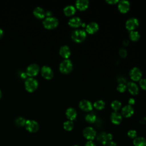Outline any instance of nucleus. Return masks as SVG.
<instances>
[{
    "label": "nucleus",
    "instance_id": "f257e3e1",
    "mask_svg": "<svg viewBox=\"0 0 146 146\" xmlns=\"http://www.w3.org/2000/svg\"><path fill=\"white\" fill-rule=\"evenodd\" d=\"M87 36L86 31L82 29H76L71 33L72 39L77 43H80L84 41Z\"/></svg>",
    "mask_w": 146,
    "mask_h": 146
},
{
    "label": "nucleus",
    "instance_id": "f03ea898",
    "mask_svg": "<svg viewBox=\"0 0 146 146\" xmlns=\"http://www.w3.org/2000/svg\"><path fill=\"white\" fill-rule=\"evenodd\" d=\"M73 68V64L71 60L65 59L62 60L59 64V70L62 73L68 74L70 72Z\"/></svg>",
    "mask_w": 146,
    "mask_h": 146
},
{
    "label": "nucleus",
    "instance_id": "7ed1b4c3",
    "mask_svg": "<svg viewBox=\"0 0 146 146\" xmlns=\"http://www.w3.org/2000/svg\"><path fill=\"white\" fill-rule=\"evenodd\" d=\"M25 87L27 91L33 92L38 88V82L37 80L33 78H29L25 80Z\"/></svg>",
    "mask_w": 146,
    "mask_h": 146
},
{
    "label": "nucleus",
    "instance_id": "20e7f679",
    "mask_svg": "<svg viewBox=\"0 0 146 146\" xmlns=\"http://www.w3.org/2000/svg\"><path fill=\"white\" fill-rule=\"evenodd\" d=\"M58 19L54 17H46L43 21V25L47 29H53L58 26Z\"/></svg>",
    "mask_w": 146,
    "mask_h": 146
},
{
    "label": "nucleus",
    "instance_id": "39448f33",
    "mask_svg": "<svg viewBox=\"0 0 146 146\" xmlns=\"http://www.w3.org/2000/svg\"><path fill=\"white\" fill-rule=\"evenodd\" d=\"M112 135L110 133H107L105 132H102L100 133L97 136L98 141L103 145H106L108 142L112 141Z\"/></svg>",
    "mask_w": 146,
    "mask_h": 146
},
{
    "label": "nucleus",
    "instance_id": "423d86ee",
    "mask_svg": "<svg viewBox=\"0 0 146 146\" xmlns=\"http://www.w3.org/2000/svg\"><path fill=\"white\" fill-rule=\"evenodd\" d=\"M25 127L26 130L29 132L35 133L36 132L39 128L38 122L34 120H27L25 124Z\"/></svg>",
    "mask_w": 146,
    "mask_h": 146
},
{
    "label": "nucleus",
    "instance_id": "0eeeda50",
    "mask_svg": "<svg viewBox=\"0 0 146 146\" xmlns=\"http://www.w3.org/2000/svg\"><path fill=\"white\" fill-rule=\"evenodd\" d=\"M83 135L88 140H92L96 136V132L92 127H87L83 129Z\"/></svg>",
    "mask_w": 146,
    "mask_h": 146
},
{
    "label": "nucleus",
    "instance_id": "6e6552de",
    "mask_svg": "<svg viewBox=\"0 0 146 146\" xmlns=\"http://www.w3.org/2000/svg\"><path fill=\"white\" fill-rule=\"evenodd\" d=\"M39 72V67L37 64L33 63L30 64L26 68V74L27 76L32 78L36 76Z\"/></svg>",
    "mask_w": 146,
    "mask_h": 146
},
{
    "label": "nucleus",
    "instance_id": "1a4fd4ad",
    "mask_svg": "<svg viewBox=\"0 0 146 146\" xmlns=\"http://www.w3.org/2000/svg\"><path fill=\"white\" fill-rule=\"evenodd\" d=\"M129 76L133 80L138 81L141 78L142 71L139 68L137 67H134L130 70Z\"/></svg>",
    "mask_w": 146,
    "mask_h": 146
},
{
    "label": "nucleus",
    "instance_id": "9d476101",
    "mask_svg": "<svg viewBox=\"0 0 146 146\" xmlns=\"http://www.w3.org/2000/svg\"><path fill=\"white\" fill-rule=\"evenodd\" d=\"M139 25V20L135 17H132L127 20L125 22V27L129 31L134 30Z\"/></svg>",
    "mask_w": 146,
    "mask_h": 146
},
{
    "label": "nucleus",
    "instance_id": "9b49d317",
    "mask_svg": "<svg viewBox=\"0 0 146 146\" xmlns=\"http://www.w3.org/2000/svg\"><path fill=\"white\" fill-rule=\"evenodd\" d=\"M42 76L46 79L49 80L52 78L54 73L52 69L47 66H43L41 68Z\"/></svg>",
    "mask_w": 146,
    "mask_h": 146
},
{
    "label": "nucleus",
    "instance_id": "f8f14e48",
    "mask_svg": "<svg viewBox=\"0 0 146 146\" xmlns=\"http://www.w3.org/2000/svg\"><path fill=\"white\" fill-rule=\"evenodd\" d=\"M117 7H118L119 10L121 13H125L129 10L130 7V3L128 1H126V0L120 1L118 2Z\"/></svg>",
    "mask_w": 146,
    "mask_h": 146
},
{
    "label": "nucleus",
    "instance_id": "ddd939ff",
    "mask_svg": "<svg viewBox=\"0 0 146 146\" xmlns=\"http://www.w3.org/2000/svg\"><path fill=\"white\" fill-rule=\"evenodd\" d=\"M134 113V110L132 106L126 105L121 109V115L125 117H131Z\"/></svg>",
    "mask_w": 146,
    "mask_h": 146
},
{
    "label": "nucleus",
    "instance_id": "4468645a",
    "mask_svg": "<svg viewBox=\"0 0 146 146\" xmlns=\"http://www.w3.org/2000/svg\"><path fill=\"white\" fill-rule=\"evenodd\" d=\"M79 107L84 111H90L92 109V103L88 100H82L79 103Z\"/></svg>",
    "mask_w": 146,
    "mask_h": 146
},
{
    "label": "nucleus",
    "instance_id": "2eb2a0df",
    "mask_svg": "<svg viewBox=\"0 0 146 146\" xmlns=\"http://www.w3.org/2000/svg\"><path fill=\"white\" fill-rule=\"evenodd\" d=\"M99 29V25L95 22H91L89 23L86 27V31L88 34H94L96 33Z\"/></svg>",
    "mask_w": 146,
    "mask_h": 146
},
{
    "label": "nucleus",
    "instance_id": "dca6fc26",
    "mask_svg": "<svg viewBox=\"0 0 146 146\" xmlns=\"http://www.w3.org/2000/svg\"><path fill=\"white\" fill-rule=\"evenodd\" d=\"M59 54L64 59H68L71 55V50L67 45H63L59 48Z\"/></svg>",
    "mask_w": 146,
    "mask_h": 146
},
{
    "label": "nucleus",
    "instance_id": "f3484780",
    "mask_svg": "<svg viewBox=\"0 0 146 146\" xmlns=\"http://www.w3.org/2000/svg\"><path fill=\"white\" fill-rule=\"evenodd\" d=\"M110 119L114 124H119L122 121V116L117 111H114L111 113Z\"/></svg>",
    "mask_w": 146,
    "mask_h": 146
},
{
    "label": "nucleus",
    "instance_id": "a211bd4d",
    "mask_svg": "<svg viewBox=\"0 0 146 146\" xmlns=\"http://www.w3.org/2000/svg\"><path fill=\"white\" fill-rule=\"evenodd\" d=\"M127 87L129 92L132 95H136L139 92V87L137 85L133 82H129L127 83Z\"/></svg>",
    "mask_w": 146,
    "mask_h": 146
},
{
    "label": "nucleus",
    "instance_id": "6ab92c4d",
    "mask_svg": "<svg viewBox=\"0 0 146 146\" xmlns=\"http://www.w3.org/2000/svg\"><path fill=\"white\" fill-rule=\"evenodd\" d=\"M34 15L38 19H43L46 16V12L43 8L40 7H36L33 10Z\"/></svg>",
    "mask_w": 146,
    "mask_h": 146
},
{
    "label": "nucleus",
    "instance_id": "aec40b11",
    "mask_svg": "<svg viewBox=\"0 0 146 146\" xmlns=\"http://www.w3.org/2000/svg\"><path fill=\"white\" fill-rule=\"evenodd\" d=\"M89 2L88 0H78L75 2L76 7L79 10H84L88 7Z\"/></svg>",
    "mask_w": 146,
    "mask_h": 146
},
{
    "label": "nucleus",
    "instance_id": "412c9836",
    "mask_svg": "<svg viewBox=\"0 0 146 146\" xmlns=\"http://www.w3.org/2000/svg\"><path fill=\"white\" fill-rule=\"evenodd\" d=\"M68 25L72 27H78L82 25V20L78 17H74L69 19Z\"/></svg>",
    "mask_w": 146,
    "mask_h": 146
},
{
    "label": "nucleus",
    "instance_id": "4be33fe9",
    "mask_svg": "<svg viewBox=\"0 0 146 146\" xmlns=\"http://www.w3.org/2000/svg\"><path fill=\"white\" fill-rule=\"evenodd\" d=\"M66 115L69 120L72 121L74 120L77 116V112L75 108L72 107H70L66 110Z\"/></svg>",
    "mask_w": 146,
    "mask_h": 146
},
{
    "label": "nucleus",
    "instance_id": "5701e85b",
    "mask_svg": "<svg viewBox=\"0 0 146 146\" xmlns=\"http://www.w3.org/2000/svg\"><path fill=\"white\" fill-rule=\"evenodd\" d=\"M133 144L135 146H146V139L143 137H136L133 139Z\"/></svg>",
    "mask_w": 146,
    "mask_h": 146
},
{
    "label": "nucleus",
    "instance_id": "b1692460",
    "mask_svg": "<svg viewBox=\"0 0 146 146\" xmlns=\"http://www.w3.org/2000/svg\"><path fill=\"white\" fill-rule=\"evenodd\" d=\"M75 11V7L72 5H67L63 9L64 14L67 16L72 15L73 14H74Z\"/></svg>",
    "mask_w": 146,
    "mask_h": 146
},
{
    "label": "nucleus",
    "instance_id": "393cba45",
    "mask_svg": "<svg viewBox=\"0 0 146 146\" xmlns=\"http://www.w3.org/2000/svg\"><path fill=\"white\" fill-rule=\"evenodd\" d=\"M105 102L103 100H98L94 103V107L99 110H103L105 107Z\"/></svg>",
    "mask_w": 146,
    "mask_h": 146
},
{
    "label": "nucleus",
    "instance_id": "a878e982",
    "mask_svg": "<svg viewBox=\"0 0 146 146\" xmlns=\"http://www.w3.org/2000/svg\"><path fill=\"white\" fill-rule=\"evenodd\" d=\"M129 36L131 40L133 41H137L140 38V34L139 33L138 31L135 30L131 31L129 33Z\"/></svg>",
    "mask_w": 146,
    "mask_h": 146
},
{
    "label": "nucleus",
    "instance_id": "bb28decb",
    "mask_svg": "<svg viewBox=\"0 0 146 146\" xmlns=\"http://www.w3.org/2000/svg\"><path fill=\"white\" fill-rule=\"evenodd\" d=\"M74 123L71 120H67L66 121L63 123V128L66 131H71L74 128Z\"/></svg>",
    "mask_w": 146,
    "mask_h": 146
},
{
    "label": "nucleus",
    "instance_id": "cd10ccee",
    "mask_svg": "<svg viewBox=\"0 0 146 146\" xmlns=\"http://www.w3.org/2000/svg\"><path fill=\"white\" fill-rule=\"evenodd\" d=\"M111 106L115 111H117L121 108V103L118 100H115L111 103Z\"/></svg>",
    "mask_w": 146,
    "mask_h": 146
},
{
    "label": "nucleus",
    "instance_id": "c85d7f7f",
    "mask_svg": "<svg viewBox=\"0 0 146 146\" xmlns=\"http://www.w3.org/2000/svg\"><path fill=\"white\" fill-rule=\"evenodd\" d=\"M85 119L89 123H94L96 120V116L93 113H90L86 116Z\"/></svg>",
    "mask_w": 146,
    "mask_h": 146
},
{
    "label": "nucleus",
    "instance_id": "c756f323",
    "mask_svg": "<svg viewBox=\"0 0 146 146\" xmlns=\"http://www.w3.org/2000/svg\"><path fill=\"white\" fill-rule=\"evenodd\" d=\"M26 122V120L23 117H18L15 120V124L18 127L25 126Z\"/></svg>",
    "mask_w": 146,
    "mask_h": 146
},
{
    "label": "nucleus",
    "instance_id": "7c9ffc66",
    "mask_svg": "<svg viewBox=\"0 0 146 146\" xmlns=\"http://www.w3.org/2000/svg\"><path fill=\"white\" fill-rule=\"evenodd\" d=\"M126 88L127 86L124 83H119L116 87L117 90L120 92H124L126 90Z\"/></svg>",
    "mask_w": 146,
    "mask_h": 146
},
{
    "label": "nucleus",
    "instance_id": "2f4dec72",
    "mask_svg": "<svg viewBox=\"0 0 146 146\" xmlns=\"http://www.w3.org/2000/svg\"><path fill=\"white\" fill-rule=\"evenodd\" d=\"M127 135L129 137H130L131 139H135L136 137L137 136V132L134 129H130L127 132Z\"/></svg>",
    "mask_w": 146,
    "mask_h": 146
},
{
    "label": "nucleus",
    "instance_id": "473e14b6",
    "mask_svg": "<svg viewBox=\"0 0 146 146\" xmlns=\"http://www.w3.org/2000/svg\"><path fill=\"white\" fill-rule=\"evenodd\" d=\"M119 54L121 57L125 58L127 56L128 53H127V51L125 48H120L119 51Z\"/></svg>",
    "mask_w": 146,
    "mask_h": 146
},
{
    "label": "nucleus",
    "instance_id": "72a5a7b5",
    "mask_svg": "<svg viewBox=\"0 0 146 146\" xmlns=\"http://www.w3.org/2000/svg\"><path fill=\"white\" fill-rule=\"evenodd\" d=\"M139 84L142 89L146 90V79H141L139 81Z\"/></svg>",
    "mask_w": 146,
    "mask_h": 146
},
{
    "label": "nucleus",
    "instance_id": "f704fd0d",
    "mask_svg": "<svg viewBox=\"0 0 146 146\" xmlns=\"http://www.w3.org/2000/svg\"><path fill=\"white\" fill-rule=\"evenodd\" d=\"M85 146H96V144L92 140H88L86 143Z\"/></svg>",
    "mask_w": 146,
    "mask_h": 146
},
{
    "label": "nucleus",
    "instance_id": "c9c22d12",
    "mask_svg": "<svg viewBox=\"0 0 146 146\" xmlns=\"http://www.w3.org/2000/svg\"><path fill=\"white\" fill-rule=\"evenodd\" d=\"M106 2H107L109 4L113 5V4H115L117 2H119V1H117V0H106Z\"/></svg>",
    "mask_w": 146,
    "mask_h": 146
},
{
    "label": "nucleus",
    "instance_id": "e433bc0d",
    "mask_svg": "<svg viewBox=\"0 0 146 146\" xmlns=\"http://www.w3.org/2000/svg\"><path fill=\"white\" fill-rule=\"evenodd\" d=\"M105 146H117L116 145V143L113 141H111L110 142H108V143H107Z\"/></svg>",
    "mask_w": 146,
    "mask_h": 146
},
{
    "label": "nucleus",
    "instance_id": "4c0bfd02",
    "mask_svg": "<svg viewBox=\"0 0 146 146\" xmlns=\"http://www.w3.org/2000/svg\"><path fill=\"white\" fill-rule=\"evenodd\" d=\"M135 103V99H134L133 98H131L129 99V100H128L129 105L132 106V105L134 104Z\"/></svg>",
    "mask_w": 146,
    "mask_h": 146
},
{
    "label": "nucleus",
    "instance_id": "58836bf2",
    "mask_svg": "<svg viewBox=\"0 0 146 146\" xmlns=\"http://www.w3.org/2000/svg\"><path fill=\"white\" fill-rule=\"evenodd\" d=\"M140 122L141 124H145L146 123V117H143L140 120Z\"/></svg>",
    "mask_w": 146,
    "mask_h": 146
},
{
    "label": "nucleus",
    "instance_id": "ea45409f",
    "mask_svg": "<svg viewBox=\"0 0 146 146\" xmlns=\"http://www.w3.org/2000/svg\"><path fill=\"white\" fill-rule=\"evenodd\" d=\"M52 13L50 11H46V16H47V17H52Z\"/></svg>",
    "mask_w": 146,
    "mask_h": 146
},
{
    "label": "nucleus",
    "instance_id": "a19ab883",
    "mask_svg": "<svg viewBox=\"0 0 146 146\" xmlns=\"http://www.w3.org/2000/svg\"><path fill=\"white\" fill-rule=\"evenodd\" d=\"M123 43L124 46H127L129 44V40L127 39H124L123 42Z\"/></svg>",
    "mask_w": 146,
    "mask_h": 146
},
{
    "label": "nucleus",
    "instance_id": "79ce46f5",
    "mask_svg": "<svg viewBox=\"0 0 146 146\" xmlns=\"http://www.w3.org/2000/svg\"><path fill=\"white\" fill-rule=\"evenodd\" d=\"M3 35V31L2 29L0 28V38H1Z\"/></svg>",
    "mask_w": 146,
    "mask_h": 146
},
{
    "label": "nucleus",
    "instance_id": "37998d69",
    "mask_svg": "<svg viewBox=\"0 0 146 146\" xmlns=\"http://www.w3.org/2000/svg\"><path fill=\"white\" fill-rule=\"evenodd\" d=\"M1 97H2V92H1V90H0V99H1Z\"/></svg>",
    "mask_w": 146,
    "mask_h": 146
},
{
    "label": "nucleus",
    "instance_id": "c03bdc74",
    "mask_svg": "<svg viewBox=\"0 0 146 146\" xmlns=\"http://www.w3.org/2000/svg\"><path fill=\"white\" fill-rule=\"evenodd\" d=\"M73 146H79V145H73Z\"/></svg>",
    "mask_w": 146,
    "mask_h": 146
}]
</instances>
